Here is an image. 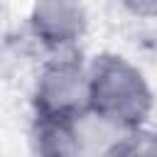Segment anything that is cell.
I'll use <instances>...</instances> for the list:
<instances>
[{
  "label": "cell",
  "mask_w": 157,
  "mask_h": 157,
  "mask_svg": "<svg viewBox=\"0 0 157 157\" xmlns=\"http://www.w3.org/2000/svg\"><path fill=\"white\" fill-rule=\"evenodd\" d=\"M88 76V108L110 125L137 128L150 113V88L142 74L120 56H96Z\"/></svg>",
  "instance_id": "6da1fadb"
},
{
  "label": "cell",
  "mask_w": 157,
  "mask_h": 157,
  "mask_svg": "<svg viewBox=\"0 0 157 157\" xmlns=\"http://www.w3.org/2000/svg\"><path fill=\"white\" fill-rule=\"evenodd\" d=\"M37 115L76 120L88 108V76L74 59H54L37 81Z\"/></svg>",
  "instance_id": "7a4b0ae2"
},
{
  "label": "cell",
  "mask_w": 157,
  "mask_h": 157,
  "mask_svg": "<svg viewBox=\"0 0 157 157\" xmlns=\"http://www.w3.org/2000/svg\"><path fill=\"white\" fill-rule=\"evenodd\" d=\"M86 17L78 0H37L32 12V32L49 49L74 44L83 32Z\"/></svg>",
  "instance_id": "3957f363"
},
{
  "label": "cell",
  "mask_w": 157,
  "mask_h": 157,
  "mask_svg": "<svg viewBox=\"0 0 157 157\" xmlns=\"http://www.w3.org/2000/svg\"><path fill=\"white\" fill-rule=\"evenodd\" d=\"M81 135L74 120L37 115L32 128V155L34 157H78Z\"/></svg>",
  "instance_id": "277c9868"
},
{
  "label": "cell",
  "mask_w": 157,
  "mask_h": 157,
  "mask_svg": "<svg viewBox=\"0 0 157 157\" xmlns=\"http://www.w3.org/2000/svg\"><path fill=\"white\" fill-rule=\"evenodd\" d=\"M113 157H155V140L150 132H132L115 142Z\"/></svg>",
  "instance_id": "5b68a950"
},
{
  "label": "cell",
  "mask_w": 157,
  "mask_h": 157,
  "mask_svg": "<svg viewBox=\"0 0 157 157\" xmlns=\"http://www.w3.org/2000/svg\"><path fill=\"white\" fill-rule=\"evenodd\" d=\"M125 2L140 15H152V10H155V0H125Z\"/></svg>",
  "instance_id": "8992f818"
}]
</instances>
